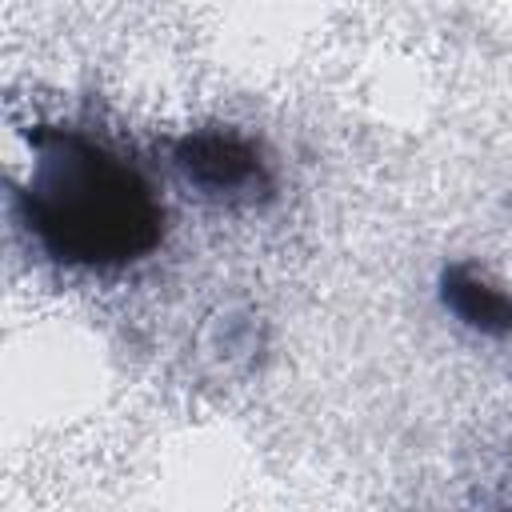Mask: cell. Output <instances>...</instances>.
<instances>
[{
  "mask_svg": "<svg viewBox=\"0 0 512 512\" xmlns=\"http://www.w3.org/2000/svg\"><path fill=\"white\" fill-rule=\"evenodd\" d=\"M40 244L68 264H124L160 240L164 212L144 176L76 132H40L24 188Z\"/></svg>",
  "mask_w": 512,
  "mask_h": 512,
  "instance_id": "1",
  "label": "cell"
},
{
  "mask_svg": "<svg viewBox=\"0 0 512 512\" xmlns=\"http://www.w3.org/2000/svg\"><path fill=\"white\" fill-rule=\"evenodd\" d=\"M444 300L448 308L468 320L472 328H484V332H508L512 328V300L500 296L496 288L480 284L476 276L468 272H448L444 280Z\"/></svg>",
  "mask_w": 512,
  "mask_h": 512,
  "instance_id": "3",
  "label": "cell"
},
{
  "mask_svg": "<svg viewBox=\"0 0 512 512\" xmlns=\"http://www.w3.org/2000/svg\"><path fill=\"white\" fill-rule=\"evenodd\" d=\"M180 168L204 188H244L260 164L236 136H192L180 144Z\"/></svg>",
  "mask_w": 512,
  "mask_h": 512,
  "instance_id": "2",
  "label": "cell"
}]
</instances>
